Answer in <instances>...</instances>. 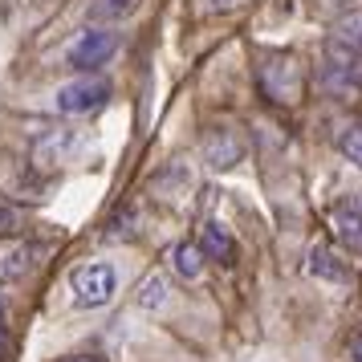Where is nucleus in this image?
<instances>
[{
	"label": "nucleus",
	"mask_w": 362,
	"mask_h": 362,
	"mask_svg": "<svg viewBox=\"0 0 362 362\" xmlns=\"http://www.w3.org/2000/svg\"><path fill=\"white\" fill-rule=\"evenodd\" d=\"M69 289H74V301L82 310H98L118 293V273L110 264H82L69 273Z\"/></svg>",
	"instance_id": "2"
},
{
	"label": "nucleus",
	"mask_w": 362,
	"mask_h": 362,
	"mask_svg": "<svg viewBox=\"0 0 362 362\" xmlns=\"http://www.w3.org/2000/svg\"><path fill=\"white\" fill-rule=\"evenodd\" d=\"M167 301V281L159 277V273H151L143 285H139V305L143 310H155V305H163Z\"/></svg>",
	"instance_id": "11"
},
{
	"label": "nucleus",
	"mask_w": 362,
	"mask_h": 362,
	"mask_svg": "<svg viewBox=\"0 0 362 362\" xmlns=\"http://www.w3.org/2000/svg\"><path fill=\"white\" fill-rule=\"evenodd\" d=\"M131 8H134V0H98V4H94V17L115 21V17H127Z\"/></svg>",
	"instance_id": "13"
},
{
	"label": "nucleus",
	"mask_w": 362,
	"mask_h": 362,
	"mask_svg": "<svg viewBox=\"0 0 362 362\" xmlns=\"http://www.w3.org/2000/svg\"><path fill=\"white\" fill-rule=\"evenodd\" d=\"M110 102V82L106 78H94V74H82L78 82H69L57 90V110L62 115H94Z\"/></svg>",
	"instance_id": "3"
},
{
	"label": "nucleus",
	"mask_w": 362,
	"mask_h": 362,
	"mask_svg": "<svg viewBox=\"0 0 362 362\" xmlns=\"http://www.w3.org/2000/svg\"><path fill=\"white\" fill-rule=\"evenodd\" d=\"M199 252L204 257H216V261L232 264L236 261V240H232V232L220 224V220H208L204 224V236H199Z\"/></svg>",
	"instance_id": "6"
},
{
	"label": "nucleus",
	"mask_w": 362,
	"mask_h": 362,
	"mask_svg": "<svg viewBox=\"0 0 362 362\" xmlns=\"http://www.w3.org/2000/svg\"><path fill=\"white\" fill-rule=\"evenodd\" d=\"M8 350H13V342H8V329L0 326V362L8 358Z\"/></svg>",
	"instance_id": "15"
},
{
	"label": "nucleus",
	"mask_w": 362,
	"mask_h": 362,
	"mask_svg": "<svg viewBox=\"0 0 362 362\" xmlns=\"http://www.w3.org/2000/svg\"><path fill=\"white\" fill-rule=\"evenodd\" d=\"M204 159H208L212 167L240 163V143H236L228 131H212L208 139H204Z\"/></svg>",
	"instance_id": "7"
},
{
	"label": "nucleus",
	"mask_w": 362,
	"mask_h": 362,
	"mask_svg": "<svg viewBox=\"0 0 362 362\" xmlns=\"http://www.w3.org/2000/svg\"><path fill=\"white\" fill-rule=\"evenodd\" d=\"M216 8H228V4H236V0H212Z\"/></svg>",
	"instance_id": "17"
},
{
	"label": "nucleus",
	"mask_w": 362,
	"mask_h": 362,
	"mask_svg": "<svg viewBox=\"0 0 362 362\" xmlns=\"http://www.w3.org/2000/svg\"><path fill=\"white\" fill-rule=\"evenodd\" d=\"M350 358H354V362H362V329L354 334V342H350Z\"/></svg>",
	"instance_id": "16"
},
{
	"label": "nucleus",
	"mask_w": 362,
	"mask_h": 362,
	"mask_svg": "<svg viewBox=\"0 0 362 362\" xmlns=\"http://www.w3.org/2000/svg\"><path fill=\"white\" fill-rule=\"evenodd\" d=\"M115 49H118V37L110 33V29H86V33L78 37L74 45H69L66 62H69V69L90 74V69L106 66V62L115 57Z\"/></svg>",
	"instance_id": "4"
},
{
	"label": "nucleus",
	"mask_w": 362,
	"mask_h": 362,
	"mask_svg": "<svg viewBox=\"0 0 362 362\" xmlns=\"http://www.w3.org/2000/svg\"><path fill=\"white\" fill-rule=\"evenodd\" d=\"M62 362H98V358H62Z\"/></svg>",
	"instance_id": "18"
},
{
	"label": "nucleus",
	"mask_w": 362,
	"mask_h": 362,
	"mask_svg": "<svg viewBox=\"0 0 362 362\" xmlns=\"http://www.w3.org/2000/svg\"><path fill=\"white\" fill-rule=\"evenodd\" d=\"M338 151H342L354 167H362V127H342V134H338Z\"/></svg>",
	"instance_id": "12"
},
{
	"label": "nucleus",
	"mask_w": 362,
	"mask_h": 362,
	"mask_svg": "<svg viewBox=\"0 0 362 362\" xmlns=\"http://www.w3.org/2000/svg\"><path fill=\"white\" fill-rule=\"evenodd\" d=\"M334 41H342V45L362 53V13H350V17L338 21L334 25Z\"/></svg>",
	"instance_id": "10"
},
{
	"label": "nucleus",
	"mask_w": 362,
	"mask_h": 362,
	"mask_svg": "<svg viewBox=\"0 0 362 362\" xmlns=\"http://www.w3.org/2000/svg\"><path fill=\"white\" fill-rule=\"evenodd\" d=\"M171 269L180 273L183 281H196L199 273H204V252H199V245H175L171 248Z\"/></svg>",
	"instance_id": "8"
},
{
	"label": "nucleus",
	"mask_w": 362,
	"mask_h": 362,
	"mask_svg": "<svg viewBox=\"0 0 362 362\" xmlns=\"http://www.w3.org/2000/svg\"><path fill=\"white\" fill-rule=\"evenodd\" d=\"M322 86L338 98H354L362 94V53L342 45V41H329L326 45V66H322Z\"/></svg>",
	"instance_id": "1"
},
{
	"label": "nucleus",
	"mask_w": 362,
	"mask_h": 362,
	"mask_svg": "<svg viewBox=\"0 0 362 362\" xmlns=\"http://www.w3.org/2000/svg\"><path fill=\"white\" fill-rule=\"evenodd\" d=\"M310 273L317 281H334V285H342L346 281V264L329 252V248H313L310 252Z\"/></svg>",
	"instance_id": "9"
},
{
	"label": "nucleus",
	"mask_w": 362,
	"mask_h": 362,
	"mask_svg": "<svg viewBox=\"0 0 362 362\" xmlns=\"http://www.w3.org/2000/svg\"><path fill=\"white\" fill-rule=\"evenodd\" d=\"M334 232L350 252L362 257V204H338L334 208Z\"/></svg>",
	"instance_id": "5"
},
{
	"label": "nucleus",
	"mask_w": 362,
	"mask_h": 362,
	"mask_svg": "<svg viewBox=\"0 0 362 362\" xmlns=\"http://www.w3.org/2000/svg\"><path fill=\"white\" fill-rule=\"evenodd\" d=\"M17 228V212H4V208H0V232H13Z\"/></svg>",
	"instance_id": "14"
}]
</instances>
